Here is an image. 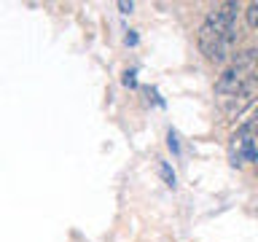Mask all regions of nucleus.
<instances>
[{"instance_id": "f257e3e1", "label": "nucleus", "mask_w": 258, "mask_h": 242, "mask_svg": "<svg viewBox=\"0 0 258 242\" xmlns=\"http://www.w3.org/2000/svg\"><path fill=\"white\" fill-rule=\"evenodd\" d=\"M237 14H239V3H218L205 16V22L199 27V51L210 62H223L231 56L239 38Z\"/></svg>"}, {"instance_id": "f03ea898", "label": "nucleus", "mask_w": 258, "mask_h": 242, "mask_svg": "<svg viewBox=\"0 0 258 242\" xmlns=\"http://www.w3.org/2000/svg\"><path fill=\"white\" fill-rule=\"evenodd\" d=\"M258 73V51L255 48H247V51H239L234 59L226 65V70L218 76L215 81V100H218V108H223L226 102H231L242 89L250 84Z\"/></svg>"}, {"instance_id": "7ed1b4c3", "label": "nucleus", "mask_w": 258, "mask_h": 242, "mask_svg": "<svg viewBox=\"0 0 258 242\" xmlns=\"http://www.w3.org/2000/svg\"><path fill=\"white\" fill-rule=\"evenodd\" d=\"M245 19H247V24H250L253 30H258V3H250V6H247Z\"/></svg>"}, {"instance_id": "20e7f679", "label": "nucleus", "mask_w": 258, "mask_h": 242, "mask_svg": "<svg viewBox=\"0 0 258 242\" xmlns=\"http://www.w3.org/2000/svg\"><path fill=\"white\" fill-rule=\"evenodd\" d=\"M159 169H161V175H164V180H167L169 189H175V172H172V169H169V167L164 164V161L159 164Z\"/></svg>"}, {"instance_id": "39448f33", "label": "nucleus", "mask_w": 258, "mask_h": 242, "mask_svg": "<svg viewBox=\"0 0 258 242\" xmlns=\"http://www.w3.org/2000/svg\"><path fill=\"white\" fill-rule=\"evenodd\" d=\"M169 148L177 151V135H175V132H169Z\"/></svg>"}, {"instance_id": "423d86ee", "label": "nucleus", "mask_w": 258, "mask_h": 242, "mask_svg": "<svg viewBox=\"0 0 258 242\" xmlns=\"http://www.w3.org/2000/svg\"><path fill=\"white\" fill-rule=\"evenodd\" d=\"M124 84H126V86H135V73H126V76H124Z\"/></svg>"}, {"instance_id": "0eeeda50", "label": "nucleus", "mask_w": 258, "mask_h": 242, "mask_svg": "<svg viewBox=\"0 0 258 242\" xmlns=\"http://www.w3.org/2000/svg\"><path fill=\"white\" fill-rule=\"evenodd\" d=\"M118 8H121V11H124V14H132V3H118Z\"/></svg>"}]
</instances>
